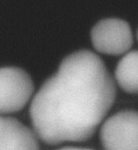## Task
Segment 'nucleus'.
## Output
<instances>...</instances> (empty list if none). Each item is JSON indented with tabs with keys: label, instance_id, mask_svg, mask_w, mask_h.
I'll use <instances>...</instances> for the list:
<instances>
[{
	"label": "nucleus",
	"instance_id": "nucleus-8",
	"mask_svg": "<svg viewBox=\"0 0 138 150\" xmlns=\"http://www.w3.org/2000/svg\"><path fill=\"white\" fill-rule=\"evenodd\" d=\"M137 41H138V30L137 31Z\"/></svg>",
	"mask_w": 138,
	"mask_h": 150
},
{
	"label": "nucleus",
	"instance_id": "nucleus-1",
	"mask_svg": "<svg viewBox=\"0 0 138 150\" xmlns=\"http://www.w3.org/2000/svg\"><path fill=\"white\" fill-rule=\"evenodd\" d=\"M116 96L115 82L101 58L88 50L75 52L32 99L33 130L49 145L85 142L94 135Z\"/></svg>",
	"mask_w": 138,
	"mask_h": 150
},
{
	"label": "nucleus",
	"instance_id": "nucleus-3",
	"mask_svg": "<svg viewBox=\"0 0 138 150\" xmlns=\"http://www.w3.org/2000/svg\"><path fill=\"white\" fill-rule=\"evenodd\" d=\"M103 150H138V112L122 110L105 121L100 129Z\"/></svg>",
	"mask_w": 138,
	"mask_h": 150
},
{
	"label": "nucleus",
	"instance_id": "nucleus-7",
	"mask_svg": "<svg viewBox=\"0 0 138 150\" xmlns=\"http://www.w3.org/2000/svg\"><path fill=\"white\" fill-rule=\"evenodd\" d=\"M55 150H92L90 149H85V148H78V147H64L61 149H58Z\"/></svg>",
	"mask_w": 138,
	"mask_h": 150
},
{
	"label": "nucleus",
	"instance_id": "nucleus-4",
	"mask_svg": "<svg viewBox=\"0 0 138 150\" xmlns=\"http://www.w3.org/2000/svg\"><path fill=\"white\" fill-rule=\"evenodd\" d=\"M94 49L110 56H120L128 52L133 43V36L129 24L119 18L101 20L90 33Z\"/></svg>",
	"mask_w": 138,
	"mask_h": 150
},
{
	"label": "nucleus",
	"instance_id": "nucleus-2",
	"mask_svg": "<svg viewBox=\"0 0 138 150\" xmlns=\"http://www.w3.org/2000/svg\"><path fill=\"white\" fill-rule=\"evenodd\" d=\"M34 92V83L27 72L17 67L0 68V116L22 110Z\"/></svg>",
	"mask_w": 138,
	"mask_h": 150
},
{
	"label": "nucleus",
	"instance_id": "nucleus-6",
	"mask_svg": "<svg viewBox=\"0 0 138 150\" xmlns=\"http://www.w3.org/2000/svg\"><path fill=\"white\" fill-rule=\"evenodd\" d=\"M115 79L120 88L130 94H138V51L127 52L119 61Z\"/></svg>",
	"mask_w": 138,
	"mask_h": 150
},
{
	"label": "nucleus",
	"instance_id": "nucleus-5",
	"mask_svg": "<svg viewBox=\"0 0 138 150\" xmlns=\"http://www.w3.org/2000/svg\"><path fill=\"white\" fill-rule=\"evenodd\" d=\"M34 131L15 118L0 116V150H39Z\"/></svg>",
	"mask_w": 138,
	"mask_h": 150
}]
</instances>
